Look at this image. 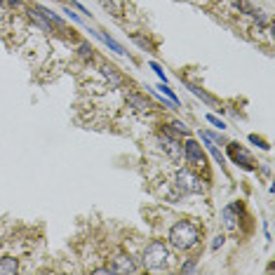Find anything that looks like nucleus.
<instances>
[{"label": "nucleus", "mask_w": 275, "mask_h": 275, "mask_svg": "<svg viewBox=\"0 0 275 275\" xmlns=\"http://www.w3.org/2000/svg\"><path fill=\"white\" fill-rule=\"evenodd\" d=\"M198 242H200V231H198L196 223L177 221L169 228V245L172 247L181 249V252H188V249L196 247Z\"/></svg>", "instance_id": "obj_1"}, {"label": "nucleus", "mask_w": 275, "mask_h": 275, "mask_svg": "<svg viewBox=\"0 0 275 275\" xmlns=\"http://www.w3.org/2000/svg\"><path fill=\"white\" fill-rule=\"evenodd\" d=\"M143 266L148 268V271H160V268H165L167 266V261H169V249L167 245L162 242V240H153L148 247L143 249Z\"/></svg>", "instance_id": "obj_2"}, {"label": "nucleus", "mask_w": 275, "mask_h": 275, "mask_svg": "<svg viewBox=\"0 0 275 275\" xmlns=\"http://www.w3.org/2000/svg\"><path fill=\"white\" fill-rule=\"evenodd\" d=\"M177 188L184 196H200L205 191V184L191 172V169H179L177 172Z\"/></svg>", "instance_id": "obj_3"}, {"label": "nucleus", "mask_w": 275, "mask_h": 275, "mask_svg": "<svg viewBox=\"0 0 275 275\" xmlns=\"http://www.w3.org/2000/svg\"><path fill=\"white\" fill-rule=\"evenodd\" d=\"M184 158H186L188 165L193 167H205V153H203V146L196 141V139H188L184 143Z\"/></svg>", "instance_id": "obj_4"}, {"label": "nucleus", "mask_w": 275, "mask_h": 275, "mask_svg": "<svg viewBox=\"0 0 275 275\" xmlns=\"http://www.w3.org/2000/svg\"><path fill=\"white\" fill-rule=\"evenodd\" d=\"M228 146V153H231V158L235 165H240V167H245V169H254V160H252V155H249L245 148H240L238 143H226Z\"/></svg>", "instance_id": "obj_5"}, {"label": "nucleus", "mask_w": 275, "mask_h": 275, "mask_svg": "<svg viewBox=\"0 0 275 275\" xmlns=\"http://www.w3.org/2000/svg\"><path fill=\"white\" fill-rule=\"evenodd\" d=\"M240 212H242V205H240V203H231L228 207H223L221 219H223V226H226L228 231H235V228H238Z\"/></svg>", "instance_id": "obj_6"}, {"label": "nucleus", "mask_w": 275, "mask_h": 275, "mask_svg": "<svg viewBox=\"0 0 275 275\" xmlns=\"http://www.w3.org/2000/svg\"><path fill=\"white\" fill-rule=\"evenodd\" d=\"M160 143L165 146V151L169 153V158L177 160V158H181V155H184V146H181L179 141H174L167 132H160Z\"/></svg>", "instance_id": "obj_7"}, {"label": "nucleus", "mask_w": 275, "mask_h": 275, "mask_svg": "<svg viewBox=\"0 0 275 275\" xmlns=\"http://www.w3.org/2000/svg\"><path fill=\"white\" fill-rule=\"evenodd\" d=\"M113 273H137V264L132 261V257H127V254H118L113 259Z\"/></svg>", "instance_id": "obj_8"}, {"label": "nucleus", "mask_w": 275, "mask_h": 275, "mask_svg": "<svg viewBox=\"0 0 275 275\" xmlns=\"http://www.w3.org/2000/svg\"><path fill=\"white\" fill-rule=\"evenodd\" d=\"M101 75H104V78H106L108 82L113 85V87H120V85L125 82L123 73L118 71V69L113 66V64H101Z\"/></svg>", "instance_id": "obj_9"}, {"label": "nucleus", "mask_w": 275, "mask_h": 275, "mask_svg": "<svg viewBox=\"0 0 275 275\" xmlns=\"http://www.w3.org/2000/svg\"><path fill=\"white\" fill-rule=\"evenodd\" d=\"M127 104L137 111V113H148L151 111V101L141 94H127Z\"/></svg>", "instance_id": "obj_10"}, {"label": "nucleus", "mask_w": 275, "mask_h": 275, "mask_svg": "<svg viewBox=\"0 0 275 275\" xmlns=\"http://www.w3.org/2000/svg\"><path fill=\"white\" fill-rule=\"evenodd\" d=\"M200 139H203V143L207 146V151L212 153V158L216 160V165H221V167H223V165H226V158H223L221 151L216 148V143H214L212 139H209V134H207V132H200Z\"/></svg>", "instance_id": "obj_11"}, {"label": "nucleus", "mask_w": 275, "mask_h": 275, "mask_svg": "<svg viewBox=\"0 0 275 275\" xmlns=\"http://www.w3.org/2000/svg\"><path fill=\"white\" fill-rule=\"evenodd\" d=\"M89 33H92V36H97L104 45H108V47H111V50H113L116 54H127V52H125V47H123V45L116 43V40H113L111 36H106V33H99V31H89Z\"/></svg>", "instance_id": "obj_12"}, {"label": "nucleus", "mask_w": 275, "mask_h": 275, "mask_svg": "<svg viewBox=\"0 0 275 275\" xmlns=\"http://www.w3.org/2000/svg\"><path fill=\"white\" fill-rule=\"evenodd\" d=\"M33 9H38V12H40V14H43V17L47 19L50 24H54V26H64V19H62V17H57V14H54L52 9L43 7V5H33Z\"/></svg>", "instance_id": "obj_13"}, {"label": "nucleus", "mask_w": 275, "mask_h": 275, "mask_svg": "<svg viewBox=\"0 0 275 275\" xmlns=\"http://www.w3.org/2000/svg\"><path fill=\"white\" fill-rule=\"evenodd\" d=\"M17 259H12V257H5V259H0V275H9V273H17Z\"/></svg>", "instance_id": "obj_14"}, {"label": "nucleus", "mask_w": 275, "mask_h": 275, "mask_svg": "<svg viewBox=\"0 0 275 275\" xmlns=\"http://www.w3.org/2000/svg\"><path fill=\"white\" fill-rule=\"evenodd\" d=\"M28 14H31V19H33V21H38V26H43L45 31H52V24H50V21H47V19L38 12V9H31Z\"/></svg>", "instance_id": "obj_15"}, {"label": "nucleus", "mask_w": 275, "mask_h": 275, "mask_svg": "<svg viewBox=\"0 0 275 275\" xmlns=\"http://www.w3.org/2000/svg\"><path fill=\"white\" fill-rule=\"evenodd\" d=\"M188 89H191V92H193L196 97L203 99V101H207V104H214V97H209V94H207V92H203L200 87H196V85H188Z\"/></svg>", "instance_id": "obj_16"}, {"label": "nucleus", "mask_w": 275, "mask_h": 275, "mask_svg": "<svg viewBox=\"0 0 275 275\" xmlns=\"http://www.w3.org/2000/svg\"><path fill=\"white\" fill-rule=\"evenodd\" d=\"M233 5H235L238 9H242V12H247V14H252V12H254V7L249 5L247 0H233Z\"/></svg>", "instance_id": "obj_17"}, {"label": "nucleus", "mask_w": 275, "mask_h": 275, "mask_svg": "<svg viewBox=\"0 0 275 275\" xmlns=\"http://www.w3.org/2000/svg\"><path fill=\"white\" fill-rule=\"evenodd\" d=\"M207 123H212L214 127H219V130H226V123H223V120H219L216 116H212V113H207Z\"/></svg>", "instance_id": "obj_18"}, {"label": "nucleus", "mask_w": 275, "mask_h": 275, "mask_svg": "<svg viewBox=\"0 0 275 275\" xmlns=\"http://www.w3.org/2000/svg\"><path fill=\"white\" fill-rule=\"evenodd\" d=\"M172 127H174V132H177V134H188L186 123H181V120H174V123H172Z\"/></svg>", "instance_id": "obj_19"}, {"label": "nucleus", "mask_w": 275, "mask_h": 275, "mask_svg": "<svg viewBox=\"0 0 275 275\" xmlns=\"http://www.w3.org/2000/svg\"><path fill=\"white\" fill-rule=\"evenodd\" d=\"M151 71H155V75H158L162 82H167V78H165V71L160 69V64H155V62H151Z\"/></svg>", "instance_id": "obj_20"}, {"label": "nucleus", "mask_w": 275, "mask_h": 275, "mask_svg": "<svg viewBox=\"0 0 275 275\" xmlns=\"http://www.w3.org/2000/svg\"><path fill=\"white\" fill-rule=\"evenodd\" d=\"M92 52H94V50H92V47H89L87 43H82V45H80V54H82L85 59H92Z\"/></svg>", "instance_id": "obj_21"}, {"label": "nucleus", "mask_w": 275, "mask_h": 275, "mask_svg": "<svg viewBox=\"0 0 275 275\" xmlns=\"http://www.w3.org/2000/svg\"><path fill=\"white\" fill-rule=\"evenodd\" d=\"M193 271H196V259H191V261H186L181 266V273H193Z\"/></svg>", "instance_id": "obj_22"}, {"label": "nucleus", "mask_w": 275, "mask_h": 275, "mask_svg": "<svg viewBox=\"0 0 275 275\" xmlns=\"http://www.w3.org/2000/svg\"><path fill=\"white\" fill-rule=\"evenodd\" d=\"M252 17L257 19L259 24H266V21H268V17L264 14V12H261V9H254V12H252Z\"/></svg>", "instance_id": "obj_23"}, {"label": "nucleus", "mask_w": 275, "mask_h": 275, "mask_svg": "<svg viewBox=\"0 0 275 275\" xmlns=\"http://www.w3.org/2000/svg\"><path fill=\"white\" fill-rule=\"evenodd\" d=\"M101 5H104V7H106V9H111L113 14H118V12H120V9H118V5H116V2H113V0H101Z\"/></svg>", "instance_id": "obj_24"}, {"label": "nucleus", "mask_w": 275, "mask_h": 275, "mask_svg": "<svg viewBox=\"0 0 275 275\" xmlns=\"http://www.w3.org/2000/svg\"><path fill=\"white\" fill-rule=\"evenodd\" d=\"M64 14H66V17H71L73 21H75V24H82V19H80V14H75V12H71V9H69V7H64Z\"/></svg>", "instance_id": "obj_25"}, {"label": "nucleus", "mask_w": 275, "mask_h": 275, "mask_svg": "<svg viewBox=\"0 0 275 275\" xmlns=\"http://www.w3.org/2000/svg\"><path fill=\"white\" fill-rule=\"evenodd\" d=\"M249 141H252V143H259V146H261V148H268V143L264 141V139H259L257 134H249Z\"/></svg>", "instance_id": "obj_26"}, {"label": "nucleus", "mask_w": 275, "mask_h": 275, "mask_svg": "<svg viewBox=\"0 0 275 275\" xmlns=\"http://www.w3.org/2000/svg\"><path fill=\"white\" fill-rule=\"evenodd\" d=\"M221 245H223V235H216V238H214V242H212V252H216Z\"/></svg>", "instance_id": "obj_27"}, {"label": "nucleus", "mask_w": 275, "mask_h": 275, "mask_svg": "<svg viewBox=\"0 0 275 275\" xmlns=\"http://www.w3.org/2000/svg\"><path fill=\"white\" fill-rule=\"evenodd\" d=\"M9 5H21V0H7Z\"/></svg>", "instance_id": "obj_28"}, {"label": "nucleus", "mask_w": 275, "mask_h": 275, "mask_svg": "<svg viewBox=\"0 0 275 275\" xmlns=\"http://www.w3.org/2000/svg\"><path fill=\"white\" fill-rule=\"evenodd\" d=\"M0 2H5V0H0Z\"/></svg>", "instance_id": "obj_29"}]
</instances>
